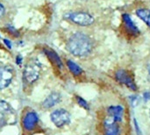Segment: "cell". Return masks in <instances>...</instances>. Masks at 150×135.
Here are the masks:
<instances>
[{
	"instance_id": "cell-1",
	"label": "cell",
	"mask_w": 150,
	"mask_h": 135,
	"mask_svg": "<svg viewBox=\"0 0 150 135\" xmlns=\"http://www.w3.org/2000/svg\"><path fill=\"white\" fill-rule=\"evenodd\" d=\"M67 47L73 55L83 57L91 53L92 42L88 35L83 33H76L68 40Z\"/></svg>"
},
{
	"instance_id": "cell-2",
	"label": "cell",
	"mask_w": 150,
	"mask_h": 135,
	"mask_svg": "<svg viewBox=\"0 0 150 135\" xmlns=\"http://www.w3.org/2000/svg\"><path fill=\"white\" fill-rule=\"evenodd\" d=\"M41 71V65L37 59L30 60L25 66L23 79L27 84H32L38 80Z\"/></svg>"
},
{
	"instance_id": "cell-3",
	"label": "cell",
	"mask_w": 150,
	"mask_h": 135,
	"mask_svg": "<svg viewBox=\"0 0 150 135\" xmlns=\"http://www.w3.org/2000/svg\"><path fill=\"white\" fill-rule=\"evenodd\" d=\"M66 18L73 23L81 26H88L94 22V18L88 12L84 11L69 12L66 15Z\"/></svg>"
},
{
	"instance_id": "cell-4",
	"label": "cell",
	"mask_w": 150,
	"mask_h": 135,
	"mask_svg": "<svg viewBox=\"0 0 150 135\" xmlns=\"http://www.w3.org/2000/svg\"><path fill=\"white\" fill-rule=\"evenodd\" d=\"M50 119L57 127H62L70 122L71 116L68 111L64 109H58L51 113Z\"/></svg>"
},
{
	"instance_id": "cell-5",
	"label": "cell",
	"mask_w": 150,
	"mask_h": 135,
	"mask_svg": "<svg viewBox=\"0 0 150 135\" xmlns=\"http://www.w3.org/2000/svg\"><path fill=\"white\" fill-rule=\"evenodd\" d=\"M14 77V70L10 66L0 67V90L6 89Z\"/></svg>"
},
{
	"instance_id": "cell-6",
	"label": "cell",
	"mask_w": 150,
	"mask_h": 135,
	"mask_svg": "<svg viewBox=\"0 0 150 135\" xmlns=\"http://www.w3.org/2000/svg\"><path fill=\"white\" fill-rule=\"evenodd\" d=\"M115 76H116V79L118 80V82H120L121 84H124L125 86H127V88H129L133 90H137V86L134 83V80L128 71H127L125 69H120L116 72Z\"/></svg>"
},
{
	"instance_id": "cell-7",
	"label": "cell",
	"mask_w": 150,
	"mask_h": 135,
	"mask_svg": "<svg viewBox=\"0 0 150 135\" xmlns=\"http://www.w3.org/2000/svg\"><path fill=\"white\" fill-rule=\"evenodd\" d=\"M119 122H117L113 118L108 116L104 122L105 127V135H120V127Z\"/></svg>"
},
{
	"instance_id": "cell-8",
	"label": "cell",
	"mask_w": 150,
	"mask_h": 135,
	"mask_svg": "<svg viewBox=\"0 0 150 135\" xmlns=\"http://www.w3.org/2000/svg\"><path fill=\"white\" fill-rule=\"evenodd\" d=\"M38 122V115L34 112H29L23 119V127L26 131H32Z\"/></svg>"
},
{
	"instance_id": "cell-9",
	"label": "cell",
	"mask_w": 150,
	"mask_h": 135,
	"mask_svg": "<svg viewBox=\"0 0 150 135\" xmlns=\"http://www.w3.org/2000/svg\"><path fill=\"white\" fill-rule=\"evenodd\" d=\"M61 99H62V97L58 92H53L44 100L42 105L44 108L48 109L59 104L61 102Z\"/></svg>"
},
{
	"instance_id": "cell-10",
	"label": "cell",
	"mask_w": 150,
	"mask_h": 135,
	"mask_svg": "<svg viewBox=\"0 0 150 135\" xmlns=\"http://www.w3.org/2000/svg\"><path fill=\"white\" fill-rule=\"evenodd\" d=\"M123 113H124V109L122 106L117 105V106H111L108 108L109 116L113 118L117 122H120L122 120Z\"/></svg>"
},
{
	"instance_id": "cell-11",
	"label": "cell",
	"mask_w": 150,
	"mask_h": 135,
	"mask_svg": "<svg viewBox=\"0 0 150 135\" xmlns=\"http://www.w3.org/2000/svg\"><path fill=\"white\" fill-rule=\"evenodd\" d=\"M44 52H45V54H47V56L48 57V59L51 61V62H52L54 66H56V67L59 68V69H62V62L60 57L58 56V54H57L54 51H53L52 49L45 48V49H44Z\"/></svg>"
},
{
	"instance_id": "cell-12",
	"label": "cell",
	"mask_w": 150,
	"mask_h": 135,
	"mask_svg": "<svg viewBox=\"0 0 150 135\" xmlns=\"http://www.w3.org/2000/svg\"><path fill=\"white\" fill-rule=\"evenodd\" d=\"M136 15L150 27V10L139 9L136 11Z\"/></svg>"
},
{
	"instance_id": "cell-13",
	"label": "cell",
	"mask_w": 150,
	"mask_h": 135,
	"mask_svg": "<svg viewBox=\"0 0 150 135\" xmlns=\"http://www.w3.org/2000/svg\"><path fill=\"white\" fill-rule=\"evenodd\" d=\"M123 19H124L125 24L127 25V26L128 27V29L131 32H133L134 33H139V29L137 28V26L135 25V24L134 23V21L132 20L131 17L128 14H124L123 15Z\"/></svg>"
},
{
	"instance_id": "cell-14",
	"label": "cell",
	"mask_w": 150,
	"mask_h": 135,
	"mask_svg": "<svg viewBox=\"0 0 150 135\" xmlns=\"http://www.w3.org/2000/svg\"><path fill=\"white\" fill-rule=\"evenodd\" d=\"M67 65H68V68L69 69V70L75 75V76H79L80 74H82L83 72V69L80 68V66H78L76 63H75L74 61L69 60L67 61Z\"/></svg>"
},
{
	"instance_id": "cell-15",
	"label": "cell",
	"mask_w": 150,
	"mask_h": 135,
	"mask_svg": "<svg viewBox=\"0 0 150 135\" xmlns=\"http://www.w3.org/2000/svg\"><path fill=\"white\" fill-rule=\"evenodd\" d=\"M12 109L9 104L4 101H0V112H11Z\"/></svg>"
},
{
	"instance_id": "cell-16",
	"label": "cell",
	"mask_w": 150,
	"mask_h": 135,
	"mask_svg": "<svg viewBox=\"0 0 150 135\" xmlns=\"http://www.w3.org/2000/svg\"><path fill=\"white\" fill-rule=\"evenodd\" d=\"M76 100H77V103H78V105L80 106H82L83 108H84L86 110H89V105H88V103L84 99H83L80 97H76Z\"/></svg>"
},
{
	"instance_id": "cell-17",
	"label": "cell",
	"mask_w": 150,
	"mask_h": 135,
	"mask_svg": "<svg viewBox=\"0 0 150 135\" xmlns=\"http://www.w3.org/2000/svg\"><path fill=\"white\" fill-rule=\"evenodd\" d=\"M6 123V120H5V118L4 116V114L2 112H0V129L3 128V127L5 125Z\"/></svg>"
},
{
	"instance_id": "cell-18",
	"label": "cell",
	"mask_w": 150,
	"mask_h": 135,
	"mask_svg": "<svg viewBox=\"0 0 150 135\" xmlns=\"http://www.w3.org/2000/svg\"><path fill=\"white\" fill-rule=\"evenodd\" d=\"M131 100H132V103H133L134 105H136L139 103V98L138 97H133L131 98Z\"/></svg>"
},
{
	"instance_id": "cell-19",
	"label": "cell",
	"mask_w": 150,
	"mask_h": 135,
	"mask_svg": "<svg viewBox=\"0 0 150 135\" xmlns=\"http://www.w3.org/2000/svg\"><path fill=\"white\" fill-rule=\"evenodd\" d=\"M4 14V7L3 6L2 4H0V18L3 17Z\"/></svg>"
},
{
	"instance_id": "cell-20",
	"label": "cell",
	"mask_w": 150,
	"mask_h": 135,
	"mask_svg": "<svg viewBox=\"0 0 150 135\" xmlns=\"http://www.w3.org/2000/svg\"><path fill=\"white\" fill-rule=\"evenodd\" d=\"M4 41L5 45H6L9 48H11V42H10L9 40H4Z\"/></svg>"
},
{
	"instance_id": "cell-21",
	"label": "cell",
	"mask_w": 150,
	"mask_h": 135,
	"mask_svg": "<svg viewBox=\"0 0 150 135\" xmlns=\"http://www.w3.org/2000/svg\"><path fill=\"white\" fill-rule=\"evenodd\" d=\"M17 63H18V64L22 63V57H21L20 55H18V56L17 57Z\"/></svg>"
},
{
	"instance_id": "cell-22",
	"label": "cell",
	"mask_w": 150,
	"mask_h": 135,
	"mask_svg": "<svg viewBox=\"0 0 150 135\" xmlns=\"http://www.w3.org/2000/svg\"><path fill=\"white\" fill-rule=\"evenodd\" d=\"M144 98H147V99L150 98V93H145V94H144Z\"/></svg>"
},
{
	"instance_id": "cell-23",
	"label": "cell",
	"mask_w": 150,
	"mask_h": 135,
	"mask_svg": "<svg viewBox=\"0 0 150 135\" xmlns=\"http://www.w3.org/2000/svg\"><path fill=\"white\" fill-rule=\"evenodd\" d=\"M148 71H149V79H150V64L148 66Z\"/></svg>"
}]
</instances>
